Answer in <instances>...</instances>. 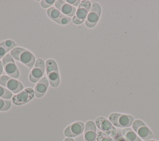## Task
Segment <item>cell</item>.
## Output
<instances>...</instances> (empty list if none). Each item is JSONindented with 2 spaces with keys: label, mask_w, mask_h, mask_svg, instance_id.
Instances as JSON below:
<instances>
[{
  "label": "cell",
  "mask_w": 159,
  "mask_h": 141,
  "mask_svg": "<svg viewBox=\"0 0 159 141\" xmlns=\"http://www.w3.org/2000/svg\"><path fill=\"white\" fill-rule=\"evenodd\" d=\"M11 55L16 60L20 61L29 69H32L36 61L34 55L24 48L16 47L11 51Z\"/></svg>",
  "instance_id": "1"
},
{
  "label": "cell",
  "mask_w": 159,
  "mask_h": 141,
  "mask_svg": "<svg viewBox=\"0 0 159 141\" xmlns=\"http://www.w3.org/2000/svg\"><path fill=\"white\" fill-rule=\"evenodd\" d=\"M109 121L114 126L120 128H127L132 125L134 117L130 114L115 112L109 116Z\"/></svg>",
  "instance_id": "2"
},
{
  "label": "cell",
  "mask_w": 159,
  "mask_h": 141,
  "mask_svg": "<svg viewBox=\"0 0 159 141\" xmlns=\"http://www.w3.org/2000/svg\"><path fill=\"white\" fill-rule=\"evenodd\" d=\"M91 4L89 1L84 0L81 1L78 6L75 14L72 18V21L75 24L79 25L85 21L91 9Z\"/></svg>",
  "instance_id": "3"
},
{
  "label": "cell",
  "mask_w": 159,
  "mask_h": 141,
  "mask_svg": "<svg viewBox=\"0 0 159 141\" xmlns=\"http://www.w3.org/2000/svg\"><path fill=\"white\" fill-rule=\"evenodd\" d=\"M0 85L15 94H17L24 89V86L19 81L7 75L0 76Z\"/></svg>",
  "instance_id": "4"
},
{
  "label": "cell",
  "mask_w": 159,
  "mask_h": 141,
  "mask_svg": "<svg viewBox=\"0 0 159 141\" xmlns=\"http://www.w3.org/2000/svg\"><path fill=\"white\" fill-rule=\"evenodd\" d=\"M132 125L133 130L142 140H148L153 137V134L151 130L141 120H134Z\"/></svg>",
  "instance_id": "5"
},
{
  "label": "cell",
  "mask_w": 159,
  "mask_h": 141,
  "mask_svg": "<svg viewBox=\"0 0 159 141\" xmlns=\"http://www.w3.org/2000/svg\"><path fill=\"white\" fill-rule=\"evenodd\" d=\"M2 63L3 69L8 76L15 79L19 78L20 74L19 70L11 54L7 53L2 58Z\"/></svg>",
  "instance_id": "6"
},
{
  "label": "cell",
  "mask_w": 159,
  "mask_h": 141,
  "mask_svg": "<svg viewBox=\"0 0 159 141\" xmlns=\"http://www.w3.org/2000/svg\"><path fill=\"white\" fill-rule=\"evenodd\" d=\"M101 14V7L97 2H93L91 4V9L84 21L85 25L89 28L94 27L100 18Z\"/></svg>",
  "instance_id": "7"
},
{
  "label": "cell",
  "mask_w": 159,
  "mask_h": 141,
  "mask_svg": "<svg viewBox=\"0 0 159 141\" xmlns=\"http://www.w3.org/2000/svg\"><path fill=\"white\" fill-rule=\"evenodd\" d=\"M45 61L42 58H37L34 67L31 70L29 75V79L32 83H37L44 75L45 70Z\"/></svg>",
  "instance_id": "8"
},
{
  "label": "cell",
  "mask_w": 159,
  "mask_h": 141,
  "mask_svg": "<svg viewBox=\"0 0 159 141\" xmlns=\"http://www.w3.org/2000/svg\"><path fill=\"white\" fill-rule=\"evenodd\" d=\"M95 124L101 131L111 137H114L117 133L116 129L112 124L104 117H97L95 120Z\"/></svg>",
  "instance_id": "9"
},
{
  "label": "cell",
  "mask_w": 159,
  "mask_h": 141,
  "mask_svg": "<svg viewBox=\"0 0 159 141\" xmlns=\"http://www.w3.org/2000/svg\"><path fill=\"white\" fill-rule=\"evenodd\" d=\"M35 96L34 90L31 88H27L12 98V102L16 105H22L33 99Z\"/></svg>",
  "instance_id": "10"
},
{
  "label": "cell",
  "mask_w": 159,
  "mask_h": 141,
  "mask_svg": "<svg viewBox=\"0 0 159 141\" xmlns=\"http://www.w3.org/2000/svg\"><path fill=\"white\" fill-rule=\"evenodd\" d=\"M84 124L83 122L76 121L67 126L64 130V135L66 137L72 138L81 135L84 132Z\"/></svg>",
  "instance_id": "11"
},
{
  "label": "cell",
  "mask_w": 159,
  "mask_h": 141,
  "mask_svg": "<svg viewBox=\"0 0 159 141\" xmlns=\"http://www.w3.org/2000/svg\"><path fill=\"white\" fill-rule=\"evenodd\" d=\"M55 7L63 14L69 17H73L76 13V9L75 7L72 6L67 3L66 1H55Z\"/></svg>",
  "instance_id": "12"
},
{
  "label": "cell",
  "mask_w": 159,
  "mask_h": 141,
  "mask_svg": "<svg viewBox=\"0 0 159 141\" xmlns=\"http://www.w3.org/2000/svg\"><path fill=\"white\" fill-rule=\"evenodd\" d=\"M96 125L93 121H88L84 125V141H96Z\"/></svg>",
  "instance_id": "13"
},
{
  "label": "cell",
  "mask_w": 159,
  "mask_h": 141,
  "mask_svg": "<svg viewBox=\"0 0 159 141\" xmlns=\"http://www.w3.org/2000/svg\"><path fill=\"white\" fill-rule=\"evenodd\" d=\"M49 82L48 78L46 76H43L42 78L37 83L34 88V93L35 96L37 98L42 97L47 91L48 87Z\"/></svg>",
  "instance_id": "14"
},
{
  "label": "cell",
  "mask_w": 159,
  "mask_h": 141,
  "mask_svg": "<svg viewBox=\"0 0 159 141\" xmlns=\"http://www.w3.org/2000/svg\"><path fill=\"white\" fill-rule=\"evenodd\" d=\"M17 47L16 43L12 40H6L0 43V59L2 58L9 50Z\"/></svg>",
  "instance_id": "15"
},
{
  "label": "cell",
  "mask_w": 159,
  "mask_h": 141,
  "mask_svg": "<svg viewBox=\"0 0 159 141\" xmlns=\"http://www.w3.org/2000/svg\"><path fill=\"white\" fill-rule=\"evenodd\" d=\"M122 134L127 141H142L135 131L130 127L124 128L122 130Z\"/></svg>",
  "instance_id": "16"
},
{
  "label": "cell",
  "mask_w": 159,
  "mask_h": 141,
  "mask_svg": "<svg viewBox=\"0 0 159 141\" xmlns=\"http://www.w3.org/2000/svg\"><path fill=\"white\" fill-rule=\"evenodd\" d=\"M47 75L49 84L53 88H57L60 84V75L58 70L52 71Z\"/></svg>",
  "instance_id": "17"
},
{
  "label": "cell",
  "mask_w": 159,
  "mask_h": 141,
  "mask_svg": "<svg viewBox=\"0 0 159 141\" xmlns=\"http://www.w3.org/2000/svg\"><path fill=\"white\" fill-rule=\"evenodd\" d=\"M47 14L50 19L57 23H58L60 19L63 16V14L55 7H50L48 8L47 10Z\"/></svg>",
  "instance_id": "18"
},
{
  "label": "cell",
  "mask_w": 159,
  "mask_h": 141,
  "mask_svg": "<svg viewBox=\"0 0 159 141\" xmlns=\"http://www.w3.org/2000/svg\"><path fill=\"white\" fill-rule=\"evenodd\" d=\"M45 71L47 74L52 71L58 70L57 62L53 59L47 60L45 63Z\"/></svg>",
  "instance_id": "19"
},
{
  "label": "cell",
  "mask_w": 159,
  "mask_h": 141,
  "mask_svg": "<svg viewBox=\"0 0 159 141\" xmlns=\"http://www.w3.org/2000/svg\"><path fill=\"white\" fill-rule=\"evenodd\" d=\"M12 96V93L0 85V98L9 99Z\"/></svg>",
  "instance_id": "20"
},
{
  "label": "cell",
  "mask_w": 159,
  "mask_h": 141,
  "mask_svg": "<svg viewBox=\"0 0 159 141\" xmlns=\"http://www.w3.org/2000/svg\"><path fill=\"white\" fill-rule=\"evenodd\" d=\"M11 106V101L9 99H4L0 98V111H5Z\"/></svg>",
  "instance_id": "21"
},
{
  "label": "cell",
  "mask_w": 159,
  "mask_h": 141,
  "mask_svg": "<svg viewBox=\"0 0 159 141\" xmlns=\"http://www.w3.org/2000/svg\"><path fill=\"white\" fill-rule=\"evenodd\" d=\"M96 141H114V140L111 137L106 135L100 130L97 132Z\"/></svg>",
  "instance_id": "22"
},
{
  "label": "cell",
  "mask_w": 159,
  "mask_h": 141,
  "mask_svg": "<svg viewBox=\"0 0 159 141\" xmlns=\"http://www.w3.org/2000/svg\"><path fill=\"white\" fill-rule=\"evenodd\" d=\"M55 1L54 0H42L40 1V5L43 8H50L52 6L55 4Z\"/></svg>",
  "instance_id": "23"
},
{
  "label": "cell",
  "mask_w": 159,
  "mask_h": 141,
  "mask_svg": "<svg viewBox=\"0 0 159 141\" xmlns=\"http://www.w3.org/2000/svg\"><path fill=\"white\" fill-rule=\"evenodd\" d=\"M72 20L71 17H69L68 16H66L65 15H63L61 18L60 19L59 21L58 22V24L60 25H66L70 22V21Z\"/></svg>",
  "instance_id": "24"
},
{
  "label": "cell",
  "mask_w": 159,
  "mask_h": 141,
  "mask_svg": "<svg viewBox=\"0 0 159 141\" xmlns=\"http://www.w3.org/2000/svg\"><path fill=\"white\" fill-rule=\"evenodd\" d=\"M114 137V141H127L125 137L121 134L120 133H116V135Z\"/></svg>",
  "instance_id": "25"
},
{
  "label": "cell",
  "mask_w": 159,
  "mask_h": 141,
  "mask_svg": "<svg viewBox=\"0 0 159 141\" xmlns=\"http://www.w3.org/2000/svg\"><path fill=\"white\" fill-rule=\"evenodd\" d=\"M66 2L68 4H70V5H71L73 7H76V6H78L79 4L81 2V1L80 0H67L66 1Z\"/></svg>",
  "instance_id": "26"
},
{
  "label": "cell",
  "mask_w": 159,
  "mask_h": 141,
  "mask_svg": "<svg viewBox=\"0 0 159 141\" xmlns=\"http://www.w3.org/2000/svg\"><path fill=\"white\" fill-rule=\"evenodd\" d=\"M2 71H3V66H2V61H0V76L2 73Z\"/></svg>",
  "instance_id": "27"
},
{
  "label": "cell",
  "mask_w": 159,
  "mask_h": 141,
  "mask_svg": "<svg viewBox=\"0 0 159 141\" xmlns=\"http://www.w3.org/2000/svg\"><path fill=\"white\" fill-rule=\"evenodd\" d=\"M63 141H75V140L73 138H69V137H66L64 139Z\"/></svg>",
  "instance_id": "28"
},
{
  "label": "cell",
  "mask_w": 159,
  "mask_h": 141,
  "mask_svg": "<svg viewBox=\"0 0 159 141\" xmlns=\"http://www.w3.org/2000/svg\"><path fill=\"white\" fill-rule=\"evenodd\" d=\"M143 141H157V140H143Z\"/></svg>",
  "instance_id": "29"
}]
</instances>
